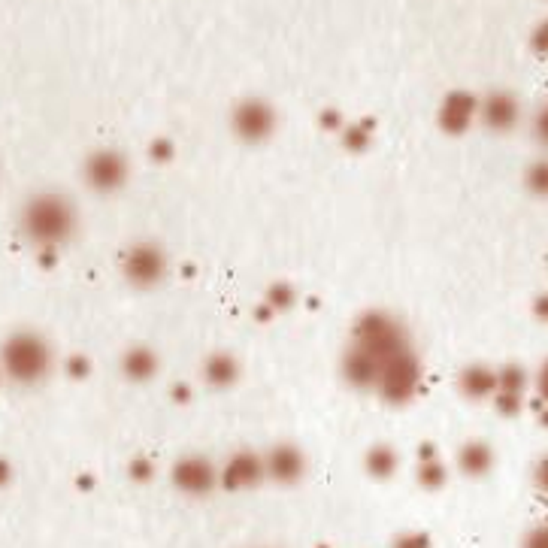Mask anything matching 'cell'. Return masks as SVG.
Returning <instances> with one entry per match:
<instances>
[{"label":"cell","instance_id":"obj_27","mask_svg":"<svg viewBox=\"0 0 548 548\" xmlns=\"http://www.w3.org/2000/svg\"><path fill=\"white\" fill-rule=\"evenodd\" d=\"M536 312H539V315H542V318L548 321V297H542V300L536 303Z\"/></svg>","mask_w":548,"mask_h":548},{"label":"cell","instance_id":"obj_7","mask_svg":"<svg viewBox=\"0 0 548 548\" xmlns=\"http://www.w3.org/2000/svg\"><path fill=\"white\" fill-rule=\"evenodd\" d=\"M234 128L246 140H264L273 131V109L261 100H246L234 113Z\"/></svg>","mask_w":548,"mask_h":548},{"label":"cell","instance_id":"obj_28","mask_svg":"<svg viewBox=\"0 0 548 548\" xmlns=\"http://www.w3.org/2000/svg\"><path fill=\"white\" fill-rule=\"evenodd\" d=\"M0 376H4V370H0Z\"/></svg>","mask_w":548,"mask_h":548},{"label":"cell","instance_id":"obj_22","mask_svg":"<svg viewBox=\"0 0 548 548\" xmlns=\"http://www.w3.org/2000/svg\"><path fill=\"white\" fill-rule=\"evenodd\" d=\"M530 40H533V49H536V52L548 55V19L536 25V31H533V37H530Z\"/></svg>","mask_w":548,"mask_h":548},{"label":"cell","instance_id":"obj_19","mask_svg":"<svg viewBox=\"0 0 548 548\" xmlns=\"http://www.w3.org/2000/svg\"><path fill=\"white\" fill-rule=\"evenodd\" d=\"M367 464H370L373 476H388V473L394 470V464H397V461H394V455H391L388 449H376V452L370 455V461H367Z\"/></svg>","mask_w":548,"mask_h":548},{"label":"cell","instance_id":"obj_17","mask_svg":"<svg viewBox=\"0 0 548 548\" xmlns=\"http://www.w3.org/2000/svg\"><path fill=\"white\" fill-rule=\"evenodd\" d=\"M527 188H530L533 194L548 197V161H536V164L527 170Z\"/></svg>","mask_w":548,"mask_h":548},{"label":"cell","instance_id":"obj_26","mask_svg":"<svg viewBox=\"0 0 548 548\" xmlns=\"http://www.w3.org/2000/svg\"><path fill=\"white\" fill-rule=\"evenodd\" d=\"M10 473H13V470H10V464H7V461H0V485L10 482Z\"/></svg>","mask_w":548,"mask_h":548},{"label":"cell","instance_id":"obj_6","mask_svg":"<svg viewBox=\"0 0 548 548\" xmlns=\"http://www.w3.org/2000/svg\"><path fill=\"white\" fill-rule=\"evenodd\" d=\"M215 479H218V476H215L212 464L203 461V458H197V455L182 458V461L173 467V482H176V488L185 491V494H209L212 485H215Z\"/></svg>","mask_w":548,"mask_h":548},{"label":"cell","instance_id":"obj_8","mask_svg":"<svg viewBox=\"0 0 548 548\" xmlns=\"http://www.w3.org/2000/svg\"><path fill=\"white\" fill-rule=\"evenodd\" d=\"M479 119L491 131H509L518 122V100L506 91H494L479 103Z\"/></svg>","mask_w":548,"mask_h":548},{"label":"cell","instance_id":"obj_14","mask_svg":"<svg viewBox=\"0 0 548 548\" xmlns=\"http://www.w3.org/2000/svg\"><path fill=\"white\" fill-rule=\"evenodd\" d=\"M494 464V455L485 443H467L461 449V470L467 476H485Z\"/></svg>","mask_w":548,"mask_h":548},{"label":"cell","instance_id":"obj_4","mask_svg":"<svg viewBox=\"0 0 548 548\" xmlns=\"http://www.w3.org/2000/svg\"><path fill=\"white\" fill-rule=\"evenodd\" d=\"M85 179L94 191H116L128 179V164L119 152L100 149L85 161Z\"/></svg>","mask_w":548,"mask_h":548},{"label":"cell","instance_id":"obj_2","mask_svg":"<svg viewBox=\"0 0 548 548\" xmlns=\"http://www.w3.org/2000/svg\"><path fill=\"white\" fill-rule=\"evenodd\" d=\"M0 370L16 385H37L52 370V346L34 331H19L0 346Z\"/></svg>","mask_w":548,"mask_h":548},{"label":"cell","instance_id":"obj_23","mask_svg":"<svg viewBox=\"0 0 548 548\" xmlns=\"http://www.w3.org/2000/svg\"><path fill=\"white\" fill-rule=\"evenodd\" d=\"M394 548H427V536H421V533H406V536L397 539Z\"/></svg>","mask_w":548,"mask_h":548},{"label":"cell","instance_id":"obj_11","mask_svg":"<svg viewBox=\"0 0 548 548\" xmlns=\"http://www.w3.org/2000/svg\"><path fill=\"white\" fill-rule=\"evenodd\" d=\"M521 391H524V370L521 367H503L497 373V406L503 412H515L518 403H521Z\"/></svg>","mask_w":548,"mask_h":548},{"label":"cell","instance_id":"obj_12","mask_svg":"<svg viewBox=\"0 0 548 548\" xmlns=\"http://www.w3.org/2000/svg\"><path fill=\"white\" fill-rule=\"evenodd\" d=\"M264 470H267L273 479H279V482H294V479H300V473H303V455H300L297 449H291V446L273 449Z\"/></svg>","mask_w":548,"mask_h":548},{"label":"cell","instance_id":"obj_16","mask_svg":"<svg viewBox=\"0 0 548 548\" xmlns=\"http://www.w3.org/2000/svg\"><path fill=\"white\" fill-rule=\"evenodd\" d=\"M234 361L231 358H212L209 364H206V376L215 382V385H225V382H231L234 379Z\"/></svg>","mask_w":548,"mask_h":548},{"label":"cell","instance_id":"obj_10","mask_svg":"<svg viewBox=\"0 0 548 548\" xmlns=\"http://www.w3.org/2000/svg\"><path fill=\"white\" fill-rule=\"evenodd\" d=\"M264 476V464L252 455V452H240L228 461L225 473H222V482L228 488H249L255 485L258 479Z\"/></svg>","mask_w":548,"mask_h":548},{"label":"cell","instance_id":"obj_15","mask_svg":"<svg viewBox=\"0 0 548 548\" xmlns=\"http://www.w3.org/2000/svg\"><path fill=\"white\" fill-rule=\"evenodd\" d=\"M155 370V358L149 352H128L125 355V373L131 379H146Z\"/></svg>","mask_w":548,"mask_h":548},{"label":"cell","instance_id":"obj_5","mask_svg":"<svg viewBox=\"0 0 548 548\" xmlns=\"http://www.w3.org/2000/svg\"><path fill=\"white\" fill-rule=\"evenodd\" d=\"M164 270H167V261H164L161 249L152 243L134 246L125 258V273L134 285H155L164 276Z\"/></svg>","mask_w":548,"mask_h":548},{"label":"cell","instance_id":"obj_18","mask_svg":"<svg viewBox=\"0 0 548 548\" xmlns=\"http://www.w3.org/2000/svg\"><path fill=\"white\" fill-rule=\"evenodd\" d=\"M421 482H424V485H430V488L443 485V482H446V467L427 455V461L421 464Z\"/></svg>","mask_w":548,"mask_h":548},{"label":"cell","instance_id":"obj_21","mask_svg":"<svg viewBox=\"0 0 548 548\" xmlns=\"http://www.w3.org/2000/svg\"><path fill=\"white\" fill-rule=\"evenodd\" d=\"M521 548H548V524H539V527H533V530L524 536Z\"/></svg>","mask_w":548,"mask_h":548},{"label":"cell","instance_id":"obj_3","mask_svg":"<svg viewBox=\"0 0 548 548\" xmlns=\"http://www.w3.org/2000/svg\"><path fill=\"white\" fill-rule=\"evenodd\" d=\"M418 382H421V367H418L415 355L406 349V352L394 355V358L382 367L376 388H379L388 400L403 403V400H409V397L418 391Z\"/></svg>","mask_w":548,"mask_h":548},{"label":"cell","instance_id":"obj_1","mask_svg":"<svg viewBox=\"0 0 548 548\" xmlns=\"http://www.w3.org/2000/svg\"><path fill=\"white\" fill-rule=\"evenodd\" d=\"M22 234L40 249H58L76 234V206L55 191H40L22 206Z\"/></svg>","mask_w":548,"mask_h":548},{"label":"cell","instance_id":"obj_9","mask_svg":"<svg viewBox=\"0 0 548 548\" xmlns=\"http://www.w3.org/2000/svg\"><path fill=\"white\" fill-rule=\"evenodd\" d=\"M476 116H479V100L464 91H455L443 100V128L452 134H461L464 128H470Z\"/></svg>","mask_w":548,"mask_h":548},{"label":"cell","instance_id":"obj_20","mask_svg":"<svg viewBox=\"0 0 548 548\" xmlns=\"http://www.w3.org/2000/svg\"><path fill=\"white\" fill-rule=\"evenodd\" d=\"M533 137H536L539 146L548 149V103L539 106V113L533 116Z\"/></svg>","mask_w":548,"mask_h":548},{"label":"cell","instance_id":"obj_13","mask_svg":"<svg viewBox=\"0 0 548 548\" xmlns=\"http://www.w3.org/2000/svg\"><path fill=\"white\" fill-rule=\"evenodd\" d=\"M461 388H464V394L467 397H473V400H482V397H491L494 391H497V373L494 370H488V367H470V370H464V376H461Z\"/></svg>","mask_w":548,"mask_h":548},{"label":"cell","instance_id":"obj_25","mask_svg":"<svg viewBox=\"0 0 548 548\" xmlns=\"http://www.w3.org/2000/svg\"><path fill=\"white\" fill-rule=\"evenodd\" d=\"M536 485H539L542 491H548V458H542V461L536 464Z\"/></svg>","mask_w":548,"mask_h":548},{"label":"cell","instance_id":"obj_24","mask_svg":"<svg viewBox=\"0 0 548 548\" xmlns=\"http://www.w3.org/2000/svg\"><path fill=\"white\" fill-rule=\"evenodd\" d=\"M536 388H539V397L548 403V358L542 361V367H539V373H536Z\"/></svg>","mask_w":548,"mask_h":548}]
</instances>
